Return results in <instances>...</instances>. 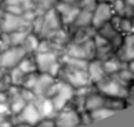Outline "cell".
<instances>
[{
  "instance_id": "5",
  "label": "cell",
  "mask_w": 134,
  "mask_h": 127,
  "mask_svg": "<svg viewBox=\"0 0 134 127\" xmlns=\"http://www.w3.org/2000/svg\"><path fill=\"white\" fill-rule=\"evenodd\" d=\"M114 8L111 3H105V2H100L97 3L96 8L93 10V18H92V26L94 29L101 27L104 23L109 22L111 18L114 16Z\"/></svg>"
},
{
  "instance_id": "7",
  "label": "cell",
  "mask_w": 134,
  "mask_h": 127,
  "mask_svg": "<svg viewBox=\"0 0 134 127\" xmlns=\"http://www.w3.org/2000/svg\"><path fill=\"white\" fill-rule=\"evenodd\" d=\"M72 96H74V88H72L71 85H69L67 82H64V83L62 85V88H60L58 92L51 97L56 112H59V111L63 109V108L67 105V102L71 101Z\"/></svg>"
},
{
  "instance_id": "18",
  "label": "cell",
  "mask_w": 134,
  "mask_h": 127,
  "mask_svg": "<svg viewBox=\"0 0 134 127\" xmlns=\"http://www.w3.org/2000/svg\"><path fill=\"white\" fill-rule=\"evenodd\" d=\"M59 19H58V15H56V10H51L44 18V22L41 25V30L44 32H49V30H56L59 26Z\"/></svg>"
},
{
  "instance_id": "27",
  "label": "cell",
  "mask_w": 134,
  "mask_h": 127,
  "mask_svg": "<svg viewBox=\"0 0 134 127\" xmlns=\"http://www.w3.org/2000/svg\"><path fill=\"white\" fill-rule=\"evenodd\" d=\"M7 113H11V109L7 107V104L0 102V116H4V115H7Z\"/></svg>"
},
{
  "instance_id": "16",
  "label": "cell",
  "mask_w": 134,
  "mask_h": 127,
  "mask_svg": "<svg viewBox=\"0 0 134 127\" xmlns=\"http://www.w3.org/2000/svg\"><path fill=\"white\" fill-rule=\"evenodd\" d=\"M103 67H104V71L107 72V75H114L122 70V60L119 57L109 56L108 59L103 60Z\"/></svg>"
},
{
  "instance_id": "23",
  "label": "cell",
  "mask_w": 134,
  "mask_h": 127,
  "mask_svg": "<svg viewBox=\"0 0 134 127\" xmlns=\"http://www.w3.org/2000/svg\"><path fill=\"white\" fill-rule=\"evenodd\" d=\"M25 72H23L19 67H13V70H11L10 72V78H11V83L15 85V86H22V82L23 79H25Z\"/></svg>"
},
{
  "instance_id": "31",
  "label": "cell",
  "mask_w": 134,
  "mask_h": 127,
  "mask_svg": "<svg viewBox=\"0 0 134 127\" xmlns=\"http://www.w3.org/2000/svg\"><path fill=\"white\" fill-rule=\"evenodd\" d=\"M97 2H105V3H112L114 0H97Z\"/></svg>"
},
{
  "instance_id": "8",
  "label": "cell",
  "mask_w": 134,
  "mask_h": 127,
  "mask_svg": "<svg viewBox=\"0 0 134 127\" xmlns=\"http://www.w3.org/2000/svg\"><path fill=\"white\" fill-rule=\"evenodd\" d=\"M55 10H56V14L59 15L60 21H62L63 23H67V25H70V23H72L75 21L77 15L80 14V7L78 5H74L71 3H67V2H62L59 3L56 7H55Z\"/></svg>"
},
{
  "instance_id": "22",
  "label": "cell",
  "mask_w": 134,
  "mask_h": 127,
  "mask_svg": "<svg viewBox=\"0 0 134 127\" xmlns=\"http://www.w3.org/2000/svg\"><path fill=\"white\" fill-rule=\"evenodd\" d=\"M18 67H19L25 74H30V72H36L37 70V64H36V59L34 57H29V56H25L21 63L18 64Z\"/></svg>"
},
{
  "instance_id": "9",
  "label": "cell",
  "mask_w": 134,
  "mask_h": 127,
  "mask_svg": "<svg viewBox=\"0 0 134 127\" xmlns=\"http://www.w3.org/2000/svg\"><path fill=\"white\" fill-rule=\"evenodd\" d=\"M41 113L38 111V108L36 107V104L32 101V102H27L25 105V108L18 113V120L21 123H26V124H30V126H34L36 123H38L41 120Z\"/></svg>"
},
{
  "instance_id": "6",
  "label": "cell",
  "mask_w": 134,
  "mask_h": 127,
  "mask_svg": "<svg viewBox=\"0 0 134 127\" xmlns=\"http://www.w3.org/2000/svg\"><path fill=\"white\" fill-rule=\"evenodd\" d=\"M81 123V115L75 109H66L59 111L55 119V127H78Z\"/></svg>"
},
{
  "instance_id": "33",
  "label": "cell",
  "mask_w": 134,
  "mask_h": 127,
  "mask_svg": "<svg viewBox=\"0 0 134 127\" xmlns=\"http://www.w3.org/2000/svg\"><path fill=\"white\" fill-rule=\"evenodd\" d=\"M0 118H2V116H0Z\"/></svg>"
},
{
  "instance_id": "14",
  "label": "cell",
  "mask_w": 134,
  "mask_h": 127,
  "mask_svg": "<svg viewBox=\"0 0 134 127\" xmlns=\"http://www.w3.org/2000/svg\"><path fill=\"white\" fill-rule=\"evenodd\" d=\"M88 74L90 78V82L97 83L103 81L107 77V72L104 71V67H103V62L101 60H90L89 66H88Z\"/></svg>"
},
{
  "instance_id": "1",
  "label": "cell",
  "mask_w": 134,
  "mask_h": 127,
  "mask_svg": "<svg viewBox=\"0 0 134 127\" xmlns=\"http://www.w3.org/2000/svg\"><path fill=\"white\" fill-rule=\"evenodd\" d=\"M36 64H37V70L40 72H48L53 77H56L60 71L62 64L58 60V56L53 52L47 51V52H37L36 55Z\"/></svg>"
},
{
  "instance_id": "20",
  "label": "cell",
  "mask_w": 134,
  "mask_h": 127,
  "mask_svg": "<svg viewBox=\"0 0 134 127\" xmlns=\"http://www.w3.org/2000/svg\"><path fill=\"white\" fill-rule=\"evenodd\" d=\"M92 18H93V11H88V10H80V14L77 15L74 23L77 26H89L92 25Z\"/></svg>"
},
{
  "instance_id": "3",
  "label": "cell",
  "mask_w": 134,
  "mask_h": 127,
  "mask_svg": "<svg viewBox=\"0 0 134 127\" xmlns=\"http://www.w3.org/2000/svg\"><path fill=\"white\" fill-rule=\"evenodd\" d=\"M96 85H97V89L103 94L108 96V97L125 99L129 96V90L126 89V86L122 85L119 81H116L115 78H104L103 81L97 82Z\"/></svg>"
},
{
  "instance_id": "26",
  "label": "cell",
  "mask_w": 134,
  "mask_h": 127,
  "mask_svg": "<svg viewBox=\"0 0 134 127\" xmlns=\"http://www.w3.org/2000/svg\"><path fill=\"white\" fill-rule=\"evenodd\" d=\"M34 127H55V120H49V118L41 119L38 123H36Z\"/></svg>"
},
{
  "instance_id": "12",
  "label": "cell",
  "mask_w": 134,
  "mask_h": 127,
  "mask_svg": "<svg viewBox=\"0 0 134 127\" xmlns=\"http://www.w3.org/2000/svg\"><path fill=\"white\" fill-rule=\"evenodd\" d=\"M119 59L122 62H130V60H134V33L126 36L123 38L119 48Z\"/></svg>"
},
{
  "instance_id": "21",
  "label": "cell",
  "mask_w": 134,
  "mask_h": 127,
  "mask_svg": "<svg viewBox=\"0 0 134 127\" xmlns=\"http://www.w3.org/2000/svg\"><path fill=\"white\" fill-rule=\"evenodd\" d=\"M21 92V90H19ZM27 104V101L25 100L21 96V93H18L15 96H13V99H11V105H10V109H11V113H15L18 115L23 108H25V105Z\"/></svg>"
},
{
  "instance_id": "28",
  "label": "cell",
  "mask_w": 134,
  "mask_h": 127,
  "mask_svg": "<svg viewBox=\"0 0 134 127\" xmlns=\"http://www.w3.org/2000/svg\"><path fill=\"white\" fill-rule=\"evenodd\" d=\"M129 70L134 74V60H130V62H129Z\"/></svg>"
},
{
  "instance_id": "4",
  "label": "cell",
  "mask_w": 134,
  "mask_h": 127,
  "mask_svg": "<svg viewBox=\"0 0 134 127\" xmlns=\"http://www.w3.org/2000/svg\"><path fill=\"white\" fill-rule=\"evenodd\" d=\"M27 55L23 45H11L0 55V67L13 68L21 63V60Z\"/></svg>"
},
{
  "instance_id": "25",
  "label": "cell",
  "mask_w": 134,
  "mask_h": 127,
  "mask_svg": "<svg viewBox=\"0 0 134 127\" xmlns=\"http://www.w3.org/2000/svg\"><path fill=\"white\" fill-rule=\"evenodd\" d=\"M97 5V0H81L80 2V7L82 10H88V11H93Z\"/></svg>"
},
{
  "instance_id": "30",
  "label": "cell",
  "mask_w": 134,
  "mask_h": 127,
  "mask_svg": "<svg viewBox=\"0 0 134 127\" xmlns=\"http://www.w3.org/2000/svg\"><path fill=\"white\" fill-rule=\"evenodd\" d=\"M3 75H4V68H3V67H0V81H2Z\"/></svg>"
},
{
  "instance_id": "2",
  "label": "cell",
  "mask_w": 134,
  "mask_h": 127,
  "mask_svg": "<svg viewBox=\"0 0 134 127\" xmlns=\"http://www.w3.org/2000/svg\"><path fill=\"white\" fill-rule=\"evenodd\" d=\"M60 74H62L63 81L71 85L72 88H85L90 85V78L88 74V70H80V68H71V67H60Z\"/></svg>"
},
{
  "instance_id": "29",
  "label": "cell",
  "mask_w": 134,
  "mask_h": 127,
  "mask_svg": "<svg viewBox=\"0 0 134 127\" xmlns=\"http://www.w3.org/2000/svg\"><path fill=\"white\" fill-rule=\"evenodd\" d=\"M125 2H126L127 4H129L130 7H133V8H134V0H125Z\"/></svg>"
},
{
  "instance_id": "11",
  "label": "cell",
  "mask_w": 134,
  "mask_h": 127,
  "mask_svg": "<svg viewBox=\"0 0 134 127\" xmlns=\"http://www.w3.org/2000/svg\"><path fill=\"white\" fill-rule=\"evenodd\" d=\"M94 41V47H96V57L99 60H105L109 57V53L112 51V44L111 41H108L100 34H96L93 37Z\"/></svg>"
},
{
  "instance_id": "15",
  "label": "cell",
  "mask_w": 134,
  "mask_h": 127,
  "mask_svg": "<svg viewBox=\"0 0 134 127\" xmlns=\"http://www.w3.org/2000/svg\"><path fill=\"white\" fill-rule=\"evenodd\" d=\"M25 26V21H22L19 15L7 13L4 15V21L2 29L3 32H15V30H22V27Z\"/></svg>"
},
{
  "instance_id": "17",
  "label": "cell",
  "mask_w": 134,
  "mask_h": 127,
  "mask_svg": "<svg viewBox=\"0 0 134 127\" xmlns=\"http://www.w3.org/2000/svg\"><path fill=\"white\" fill-rule=\"evenodd\" d=\"M104 105H105V99L100 94H89L85 97V109L86 111H93L96 108Z\"/></svg>"
},
{
  "instance_id": "10",
  "label": "cell",
  "mask_w": 134,
  "mask_h": 127,
  "mask_svg": "<svg viewBox=\"0 0 134 127\" xmlns=\"http://www.w3.org/2000/svg\"><path fill=\"white\" fill-rule=\"evenodd\" d=\"M33 102L38 108L42 119L52 118L53 115H56V109H55V105H53L51 97H47V96H36Z\"/></svg>"
},
{
  "instance_id": "19",
  "label": "cell",
  "mask_w": 134,
  "mask_h": 127,
  "mask_svg": "<svg viewBox=\"0 0 134 127\" xmlns=\"http://www.w3.org/2000/svg\"><path fill=\"white\" fill-rule=\"evenodd\" d=\"M115 112H116L115 109L104 105V107L96 108V109H93V111H89V115H90V118H92V122H96V120H100V119H104L107 116H111V115H114Z\"/></svg>"
},
{
  "instance_id": "13",
  "label": "cell",
  "mask_w": 134,
  "mask_h": 127,
  "mask_svg": "<svg viewBox=\"0 0 134 127\" xmlns=\"http://www.w3.org/2000/svg\"><path fill=\"white\" fill-rule=\"evenodd\" d=\"M56 81L55 77L48 74V72H40L37 77V82H36V86L33 89V92L36 96H45L47 90L49 89L51 85Z\"/></svg>"
},
{
  "instance_id": "24",
  "label": "cell",
  "mask_w": 134,
  "mask_h": 127,
  "mask_svg": "<svg viewBox=\"0 0 134 127\" xmlns=\"http://www.w3.org/2000/svg\"><path fill=\"white\" fill-rule=\"evenodd\" d=\"M38 44H40V41H38V38L36 37L34 34H29V36H26L25 41L22 42V45L25 47V49H26V51H37Z\"/></svg>"
},
{
  "instance_id": "32",
  "label": "cell",
  "mask_w": 134,
  "mask_h": 127,
  "mask_svg": "<svg viewBox=\"0 0 134 127\" xmlns=\"http://www.w3.org/2000/svg\"><path fill=\"white\" fill-rule=\"evenodd\" d=\"M2 122H3V119H2V118H0V126H2Z\"/></svg>"
}]
</instances>
